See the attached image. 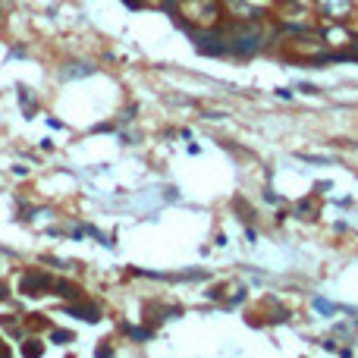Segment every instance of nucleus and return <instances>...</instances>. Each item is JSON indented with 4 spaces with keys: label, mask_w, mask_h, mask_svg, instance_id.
<instances>
[{
    "label": "nucleus",
    "mask_w": 358,
    "mask_h": 358,
    "mask_svg": "<svg viewBox=\"0 0 358 358\" xmlns=\"http://www.w3.org/2000/svg\"><path fill=\"white\" fill-rule=\"evenodd\" d=\"M271 38H273V31H267L264 25H261V19L258 22H242V19H236L233 25L223 29L227 57H239V60H248V57L261 54Z\"/></svg>",
    "instance_id": "1"
},
{
    "label": "nucleus",
    "mask_w": 358,
    "mask_h": 358,
    "mask_svg": "<svg viewBox=\"0 0 358 358\" xmlns=\"http://www.w3.org/2000/svg\"><path fill=\"white\" fill-rule=\"evenodd\" d=\"M173 16H189V22L185 19H173L179 29L185 31V29H210V25H217V19L223 13L217 6V0H179Z\"/></svg>",
    "instance_id": "2"
},
{
    "label": "nucleus",
    "mask_w": 358,
    "mask_h": 358,
    "mask_svg": "<svg viewBox=\"0 0 358 358\" xmlns=\"http://www.w3.org/2000/svg\"><path fill=\"white\" fill-rule=\"evenodd\" d=\"M185 35L192 38L195 50L201 57H227V41H223V29L210 25V29H185Z\"/></svg>",
    "instance_id": "3"
},
{
    "label": "nucleus",
    "mask_w": 358,
    "mask_h": 358,
    "mask_svg": "<svg viewBox=\"0 0 358 358\" xmlns=\"http://www.w3.org/2000/svg\"><path fill=\"white\" fill-rule=\"evenodd\" d=\"M50 286H54V277H48V273L38 271V267H29V271L22 273V280H19V292L29 299L50 292Z\"/></svg>",
    "instance_id": "4"
},
{
    "label": "nucleus",
    "mask_w": 358,
    "mask_h": 358,
    "mask_svg": "<svg viewBox=\"0 0 358 358\" xmlns=\"http://www.w3.org/2000/svg\"><path fill=\"white\" fill-rule=\"evenodd\" d=\"M352 10H355L352 0H315V13L330 19V22H346L352 16Z\"/></svg>",
    "instance_id": "5"
},
{
    "label": "nucleus",
    "mask_w": 358,
    "mask_h": 358,
    "mask_svg": "<svg viewBox=\"0 0 358 358\" xmlns=\"http://www.w3.org/2000/svg\"><path fill=\"white\" fill-rule=\"evenodd\" d=\"M63 315H73L85 324H98L101 321V308L94 302H85V299H76V302H66L63 305Z\"/></svg>",
    "instance_id": "6"
},
{
    "label": "nucleus",
    "mask_w": 358,
    "mask_h": 358,
    "mask_svg": "<svg viewBox=\"0 0 358 358\" xmlns=\"http://www.w3.org/2000/svg\"><path fill=\"white\" fill-rule=\"evenodd\" d=\"M227 3V10L233 13L236 19H242V22H258V19H264L267 13H261L255 3H248V0H223Z\"/></svg>",
    "instance_id": "7"
},
{
    "label": "nucleus",
    "mask_w": 358,
    "mask_h": 358,
    "mask_svg": "<svg viewBox=\"0 0 358 358\" xmlns=\"http://www.w3.org/2000/svg\"><path fill=\"white\" fill-rule=\"evenodd\" d=\"M57 76H60L63 82L85 79V76H94V63H88V60H69V63H63Z\"/></svg>",
    "instance_id": "8"
},
{
    "label": "nucleus",
    "mask_w": 358,
    "mask_h": 358,
    "mask_svg": "<svg viewBox=\"0 0 358 358\" xmlns=\"http://www.w3.org/2000/svg\"><path fill=\"white\" fill-rule=\"evenodd\" d=\"M50 292L60 299H66V302H76V299H82V289L76 283H66V280H54V286H50Z\"/></svg>",
    "instance_id": "9"
},
{
    "label": "nucleus",
    "mask_w": 358,
    "mask_h": 358,
    "mask_svg": "<svg viewBox=\"0 0 358 358\" xmlns=\"http://www.w3.org/2000/svg\"><path fill=\"white\" fill-rule=\"evenodd\" d=\"M321 35H324V41H327V44H340V48H346L349 41H355V38H358L349 29H336V25H334V29H327V31H321Z\"/></svg>",
    "instance_id": "10"
},
{
    "label": "nucleus",
    "mask_w": 358,
    "mask_h": 358,
    "mask_svg": "<svg viewBox=\"0 0 358 358\" xmlns=\"http://www.w3.org/2000/svg\"><path fill=\"white\" fill-rule=\"evenodd\" d=\"M292 214H296L299 220H315V217H317V208H315V201H311V198H305V201H296V204H292Z\"/></svg>",
    "instance_id": "11"
},
{
    "label": "nucleus",
    "mask_w": 358,
    "mask_h": 358,
    "mask_svg": "<svg viewBox=\"0 0 358 358\" xmlns=\"http://www.w3.org/2000/svg\"><path fill=\"white\" fill-rule=\"evenodd\" d=\"M120 330H123L129 340H136V343H148L151 336H155V330H148V327H132V324H120Z\"/></svg>",
    "instance_id": "12"
},
{
    "label": "nucleus",
    "mask_w": 358,
    "mask_h": 358,
    "mask_svg": "<svg viewBox=\"0 0 358 358\" xmlns=\"http://www.w3.org/2000/svg\"><path fill=\"white\" fill-rule=\"evenodd\" d=\"M22 315H0V327L3 330H16L19 336H22Z\"/></svg>",
    "instance_id": "13"
},
{
    "label": "nucleus",
    "mask_w": 358,
    "mask_h": 358,
    "mask_svg": "<svg viewBox=\"0 0 358 358\" xmlns=\"http://www.w3.org/2000/svg\"><path fill=\"white\" fill-rule=\"evenodd\" d=\"M25 358H35V355H44V343L41 340H25L22 349H19Z\"/></svg>",
    "instance_id": "14"
},
{
    "label": "nucleus",
    "mask_w": 358,
    "mask_h": 358,
    "mask_svg": "<svg viewBox=\"0 0 358 358\" xmlns=\"http://www.w3.org/2000/svg\"><path fill=\"white\" fill-rule=\"evenodd\" d=\"M19 101H22L25 117H35V104H31V92L25 85H19Z\"/></svg>",
    "instance_id": "15"
},
{
    "label": "nucleus",
    "mask_w": 358,
    "mask_h": 358,
    "mask_svg": "<svg viewBox=\"0 0 358 358\" xmlns=\"http://www.w3.org/2000/svg\"><path fill=\"white\" fill-rule=\"evenodd\" d=\"M25 324H29L31 330H50V321L44 315H29L25 317Z\"/></svg>",
    "instance_id": "16"
},
{
    "label": "nucleus",
    "mask_w": 358,
    "mask_h": 358,
    "mask_svg": "<svg viewBox=\"0 0 358 358\" xmlns=\"http://www.w3.org/2000/svg\"><path fill=\"white\" fill-rule=\"evenodd\" d=\"M50 340H54L57 346H69V343H73L76 336L69 334V330H50Z\"/></svg>",
    "instance_id": "17"
},
{
    "label": "nucleus",
    "mask_w": 358,
    "mask_h": 358,
    "mask_svg": "<svg viewBox=\"0 0 358 358\" xmlns=\"http://www.w3.org/2000/svg\"><path fill=\"white\" fill-rule=\"evenodd\" d=\"M315 308H317V311H324V315H334V311H336V305L324 302V299H315Z\"/></svg>",
    "instance_id": "18"
},
{
    "label": "nucleus",
    "mask_w": 358,
    "mask_h": 358,
    "mask_svg": "<svg viewBox=\"0 0 358 358\" xmlns=\"http://www.w3.org/2000/svg\"><path fill=\"white\" fill-rule=\"evenodd\" d=\"M136 113H138V107H136V104H129V107L123 110V117H120V123H129V120L136 117ZM120 123H117V126H120Z\"/></svg>",
    "instance_id": "19"
},
{
    "label": "nucleus",
    "mask_w": 358,
    "mask_h": 358,
    "mask_svg": "<svg viewBox=\"0 0 358 358\" xmlns=\"http://www.w3.org/2000/svg\"><path fill=\"white\" fill-rule=\"evenodd\" d=\"M264 201H271V204H280V198L273 195V189H264Z\"/></svg>",
    "instance_id": "20"
},
{
    "label": "nucleus",
    "mask_w": 358,
    "mask_h": 358,
    "mask_svg": "<svg viewBox=\"0 0 358 358\" xmlns=\"http://www.w3.org/2000/svg\"><path fill=\"white\" fill-rule=\"evenodd\" d=\"M98 355L107 358V355H113V349H110V346H98Z\"/></svg>",
    "instance_id": "21"
},
{
    "label": "nucleus",
    "mask_w": 358,
    "mask_h": 358,
    "mask_svg": "<svg viewBox=\"0 0 358 358\" xmlns=\"http://www.w3.org/2000/svg\"><path fill=\"white\" fill-rule=\"evenodd\" d=\"M277 94L286 101V98H292V88H277Z\"/></svg>",
    "instance_id": "22"
},
{
    "label": "nucleus",
    "mask_w": 358,
    "mask_h": 358,
    "mask_svg": "<svg viewBox=\"0 0 358 358\" xmlns=\"http://www.w3.org/2000/svg\"><path fill=\"white\" fill-rule=\"evenodd\" d=\"M126 6H129V10H138V6H142V0H123Z\"/></svg>",
    "instance_id": "23"
},
{
    "label": "nucleus",
    "mask_w": 358,
    "mask_h": 358,
    "mask_svg": "<svg viewBox=\"0 0 358 358\" xmlns=\"http://www.w3.org/2000/svg\"><path fill=\"white\" fill-rule=\"evenodd\" d=\"M6 296H10V292H6V286H0V302H3Z\"/></svg>",
    "instance_id": "24"
}]
</instances>
